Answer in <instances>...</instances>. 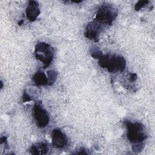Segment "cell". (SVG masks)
Masks as SVG:
<instances>
[{"instance_id":"16","label":"cell","mask_w":155,"mask_h":155,"mask_svg":"<svg viewBox=\"0 0 155 155\" xmlns=\"http://www.w3.org/2000/svg\"><path fill=\"white\" fill-rule=\"evenodd\" d=\"M137 74L135 73H130L128 76V80L130 82H134L137 79Z\"/></svg>"},{"instance_id":"1","label":"cell","mask_w":155,"mask_h":155,"mask_svg":"<svg viewBox=\"0 0 155 155\" xmlns=\"http://www.w3.org/2000/svg\"><path fill=\"white\" fill-rule=\"evenodd\" d=\"M99 65L110 73L122 72L126 67V60L117 54H102L98 59Z\"/></svg>"},{"instance_id":"14","label":"cell","mask_w":155,"mask_h":155,"mask_svg":"<svg viewBox=\"0 0 155 155\" xmlns=\"http://www.w3.org/2000/svg\"><path fill=\"white\" fill-rule=\"evenodd\" d=\"M144 143H139V144H134L132 146V150L133 151L136 153L141 152L144 148Z\"/></svg>"},{"instance_id":"17","label":"cell","mask_w":155,"mask_h":155,"mask_svg":"<svg viewBox=\"0 0 155 155\" xmlns=\"http://www.w3.org/2000/svg\"><path fill=\"white\" fill-rule=\"evenodd\" d=\"M81 151L79 152H77L76 154H88V152L85 151V150L84 148H81V150H79Z\"/></svg>"},{"instance_id":"4","label":"cell","mask_w":155,"mask_h":155,"mask_svg":"<svg viewBox=\"0 0 155 155\" xmlns=\"http://www.w3.org/2000/svg\"><path fill=\"white\" fill-rule=\"evenodd\" d=\"M34 54L35 58L43 64L44 68H47L53 60L54 49L49 44L39 42L35 45Z\"/></svg>"},{"instance_id":"10","label":"cell","mask_w":155,"mask_h":155,"mask_svg":"<svg viewBox=\"0 0 155 155\" xmlns=\"http://www.w3.org/2000/svg\"><path fill=\"white\" fill-rule=\"evenodd\" d=\"M49 150L48 145L43 142L34 143L29 149V151L33 154H46Z\"/></svg>"},{"instance_id":"11","label":"cell","mask_w":155,"mask_h":155,"mask_svg":"<svg viewBox=\"0 0 155 155\" xmlns=\"http://www.w3.org/2000/svg\"><path fill=\"white\" fill-rule=\"evenodd\" d=\"M47 78H48V85L51 86L56 81L58 78V73L53 70H50L47 71Z\"/></svg>"},{"instance_id":"15","label":"cell","mask_w":155,"mask_h":155,"mask_svg":"<svg viewBox=\"0 0 155 155\" xmlns=\"http://www.w3.org/2000/svg\"><path fill=\"white\" fill-rule=\"evenodd\" d=\"M22 101L24 102H30L31 101V98L30 97V96L25 91V90H24L23 94H22Z\"/></svg>"},{"instance_id":"3","label":"cell","mask_w":155,"mask_h":155,"mask_svg":"<svg viewBox=\"0 0 155 155\" xmlns=\"http://www.w3.org/2000/svg\"><path fill=\"white\" fill-rule=\"evenodd\" d=\"M117 16V10L110 4L100 5L96 13L94 21L104 27L110 26Z\"/></svg>"},{"instance_id":"2","label":"cell","mask_w":155,"mask_h":155,"mask_svg":"<svg viewBox=\"0 0 155 155\" xmlns=\"http://www.w3.org/2000/svg\"><path fill=\"white\" fill-rule=\"evenodd\" d=\"M124 125L127 130V137L132 143H144L147 139V134L144 125L139 122H132L125 120Z\"/></svg>"},{"instance_id":"5","label":"cell","mask_w":155,"mask_h":155,"mask_svg":"<svg viewBox=\"0 0 155 155\" xmlns=\"http://www.w3.org/2000/svg\"><path fill=\"white\" fill-rule=\"evenodd\" d=\"M32 114L38 127H46L50 122V116L47 110L39 102L35 103L32 108Z\"/></svg>"},{"instance_id":"18","label":"cell","mask_w":155,"mask_h":155,"mask_svg":"<svg viewBox=\"0 0 155 155\" xmlns=\"http://www.w3.org/2000/svg\"><path fill=\"white\" fill-rule=\"evenodd\" d=\"M23 22H24V20H21V21H20L19 22H18V24L19 25H21L23 24Z\"/></svg>"},{"instance_id":"7","label":"cell","mask_w":155,"mask_h":155,"mask_svg":"<svg viewBox=\"0 0 155 155\" xmlns=\"http://www.w3.org/2000/svg\"><path fill=\"white\" fill-rule=\"evenodd\" d=\"M51 144L57 148H64L68 144V138L66 134L59 128H54L51 132Z\"/></svg>"},{"instance_id":"8","label":"cell","mask_w":155,"mask_h":155,"mask_svg":"<svg viewBox=\"0 0 155 155\" xmlns=\"http://www.w3.org/2000/svg\"><path fill=\"white\" fill-rule=\"evenodd\" d=\"M40 13L39 3L36 1H29L25 10L27 19L31 22H34L38 18Z\"/></svg>"},{"instance_id":"13","label":"cell","mask_w":155,"mask_h":155,"mask_svg":"<svg viewBox=\"0 0 155 155\" xmlns=\"http://www.w3.org/2000/svg\"><path fill=\"white\" fill-rule=\"evenodd\" d=\"M149 3V1L147 0H143V1H137L135 5H134V10L136 11H139L141 8H142L144 6L147 5Z\"/></svg>"},{"instance_id":"12","label":"cell","mask_w":155,"mask_h":155,"mask_svg":"<svg viewBox=\"0 0 155 155\" xmlns=\"http://www.w3.org/2000/svg\"><path fill=\"white\" fill-rule=\"evenodd\" d=\"M90 53L91 56L93 58L97 59H99L101 58V56L103 54L101 49L97 46L92 47L90 50Z\"/></svg>"},{"instance_id":"6","label":"cell","mask_w":155,"mask_h":155,"mask_svg":"<svg viewBox=\"0 0 155 155\" xmlns=\"http://www.w3.org/2000/svg\"><path fill=\"white\" fill-rule=\"evenodd\" d=\"M105 27L93 20L88 22L85 28V37L94 42L99 41V36L105 30Z\"/></svg>"},{"instance_id":"9","label":"cell","mask_w":155,"mask_h":155,"mask_svg":"<svg viewBox=\"0 0 155 155\" xmlns=\"http://www.w3.org/2000/svg\"><path fill=\"white\" fill-rule=\"evenodd\" d=\"M33 84L36 86H45L48 84L47 76L41 70H38L33 75L31 78Z\"/></svg>"}]
</instances>
